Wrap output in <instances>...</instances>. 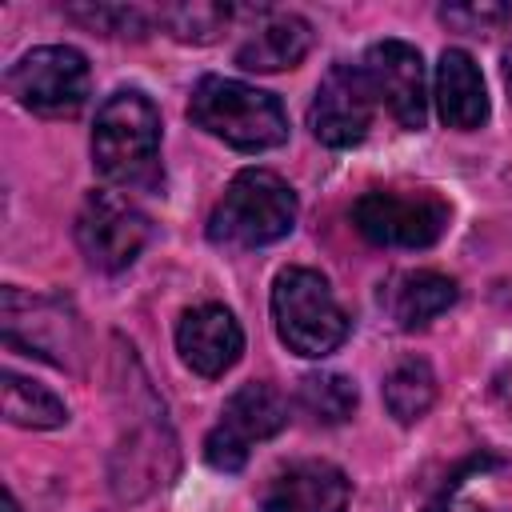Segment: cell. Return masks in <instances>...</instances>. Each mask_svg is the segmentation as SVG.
I'll return each instance as SVG.
<instances>
[{
	"label": "cell",
	"mask_w": 512,
	"mask_h": 512,
	"mask_svg": "<svg viewBox=\"0 0 512 512\" xmlns=\"http://www.w3.org/2000/svg\"><path fill=\"white\" fill-rule=\"evenodd\" d=\"M188 116L196 128L240 152H268L288 140V116L280 100L228 76H204L192 88Z\"/></svg>",
	"instance_id": "cell-1"
},
{
	"label": "cell",
	"mask_w": 512,
	"mask_h": 512,
	"mask_svg": "<svg viewBox=\"0 0 512 512\" xmlns=\"http://www.w3.org/2000/svg\"><path fill=\"white\" fill-rule=\"evenodd\" d=\"M156 156H160V112L156 104L136 92H112L92 128V160L100 176L116 184H148L156 176Z\"/></svg>",
	"instance_id": "cell-2"
},
{
	"label": "cell",
	"mask_w": 512,
	"mask_h": 512,
	"mask_svg": "<svg viewBox=\"0 0 512 512\" xmlns=\"http://www.w3.org/2000/svg\"><path fill=\"white\" fill-rule=\"evenodd\" d=\"M436 112L448 128L472 132L488 120V92L476 60L464 48H444L436 64Z\"/></svg>",
	"instance_id": "cell-14"
},
{
	"label": "cell",
	"mask_w": 512,
	"mask_h": 512,
	"mask_svg": "<svg viewBox=\"0 0 512 512\" xmlns=\"http://www.w3.org/2000/svg\"><path fill=\"white\" fill-rule=\"evenodd\" d=\"M4 512H20V508H16V500H12V492H4Z\"/></svg>",
	"instance_id": "cell-24"
},
{
	"label": "cell",
	"mask_w": 512,
	"mask_h": 512,
	"mask_svg": "<svg viewBox=\"0 0 512 512\" xmlns=\"http://www.w3.org/2000/svg\"><path fill=\"white\" fill-rule=\"evenodd\" d=\"M440 20L456 32H476V36H492V32H504L512 24V8L508 4H496V0H472V4H444L440 8Z\"/></svg>",
	"instance_id": "cell-21"
},
{
	"label": "cell",
	"mask_w": 512,
	"mask_h": 512,
	"mask_svg": "<svg viewBox=\"0 0 512 512\" xmlns=\"http://www.w3.org/2000/svg\"><path fill=\"white\" fill-rule=\"evenodd\" d=\"M0 392H4V420L16 428H60L68 420V404L48 392L44 384L20 376V372H4L0 376Z\"/></svg>",
	"instance_id": "cell-17"
},
{
	"label": "cell",
	"mask_w": 512,
	"mask_h": 512,
	"mask_svg": "<svg viewBox=\"0 0 512 512\" xmlns=\"http://www.w3.org/2000/svg\"><path fill=\"white\" fill-rule=\"evenodd\" d=\"M4 344L24 348L28 356L52 360L60 368H76L80 356V324L48 296H28L20 288H4Z\"/></svg>",
	"instance_id": "cell-10"
},
{
	"label": "cell",
	"mask_w": 512,
	"mask_h": 512,
	"mask_svg": "<svg viewBox=\"0 0 512 512\" xmlns=\"http://www.w3.org/2000/svg\"><path fill=\"white\" fill-rule=\"evenodd\" d=\"M72 20H84L88 28L104 32V36H132L140 40L148 32V20L140 8H124V4H96V8H68Z\"/></svg>",
	"instance_id": "cell-22"
},
{
	"label": "cell",
	"mask_w": 512,
	"mask_h": 512,
	"mask_svg": "<svg viewBox=\"0 0 512 512\" xmlns=\"http://www.w3.org/2000/svg\"><path fill=\"white\" fill-rule=\"evenodd\" d=\"M88 84V60L68 44L32 48L8 72L12 96L36 116H76L88 100Z\"/></svg>",
	"instance_id": "cell-5"
},
{
	"label": "cell",
	"mask_w": 512,
	"mask_h": 512,
	"mask_svg": "<svg viewBox=\"0 0 512 512\" xmlns=\"http://www.w3.org/2000/svg\"><path fill=\"white\" fill-rule=\"evenodd\" d=\"M232 20L228 4H208V0H192V4H168L160 8V24L184 40V44H208L216 40Z\"/></svg>",
	"instance_id": "cell-20"
},
{
	"label": "cell",
	"mask_w": 512,
	"mask_h": 512,
	"mask_svg": "<svg viewBox=\"0 0 512 512\" xmlns=\"http://www.w3.org/2000/svg\"><path fill=\"white\" fill-rule=\"evenodd\" d=\"M372 108H376V92H372L364 68L332 64L308 104V128L328 148H352L368 136Z\"/></svg>",
	"instance_id": "cell-9"
},
{
	"label": "cell",
	"mask_w": 512,
	"mask_h": 512,
	"mask_svg": "<svg viewBox=\"0 0 512 512\" xmlns=\"http://www.w3.org/2000/svg\"><path fill=\"white\" fill-rule=\"evenodd\" d=\"M432 400H436V376H432L428 360L408 356V360H400L388 372V380H384V404H388V412L400 424H416L432 408Z\"/></svg>",
	"instance_id": "cell-18"
},
{
	"label": "cell",
	"mask_w": 512,
	"mask_h": 512,
	"mask_svg": "<svg viewBox=\"0 0 512 512\" xmlns=\"http://www.w3.org/2000/svg\"><path fill=\"white\" fill-rule=\"evenodd\" d=\"M276 336L296 356H328L348 336V316L336 304L328 280L312 268H284L272 284Z\"/></svg>",
	"instance_id": "cell-4"
},
{
	"label": "cell",
	"mask_w": 512,
	"mask_h": 512,
	"mask_svg": "<svg viewBox=\"0 0 512 512\" xmlns=\"http://www.w3.org/2000/svg\"><path fill=\"white\" fill-rule=\"evenodd\" d=\"M296 224V192L268 168H244L220 196L208 220V236L232 248H260L288 236Z\"/></svg>",
	"instance_id": "cell-3"
},
{
	"label": "cell",
	"mask_w": 512,
	"mask_h": 512,
	"mask_svg": "<svg viewBox=\"0 0 512 512\" xmlns=\"http://www.w3.org/2000/svg\"><path fill=\"white\" fill-rule=\"evenodd\" d=\"M452 304H456V280H448L444 272H432V268L400 272L384 288V308L400 328H420V324L436 320L440 312H448Z\"/></svg>",
	"instance_id": "cell-16"
},
{
	"label": "cell",
	"mask_w": 512,
	"mask_h": 512,
	"mask_svg": "<svg viewBox=\"0 0 512 512\" xmlns=\"http://www.w3.org/2000/svg\"><path fill=\"white\" fill-rule=\"evenodd\" d=\"M76 244L92 268L120 272L148 244V216L116 192H88L76 212Z\"/></svg>",
	"instance_id": "cell-8"
},
{
	"label": "cell",
	"mask_w": 512,
	"mask_h": 512,
	"mask_svg": "<svg viewBox=\"0 0 512 512\" xmlns=\"http://www.w3.org/2000/svg\"><path fill=\"white\" fill-rule=\"evenodd\" d=\"M364 240L388 248H428L448 228V204L436 192H364L352 208Z\"/></svg>",
	"instance_id": "cell-6"
},
{
	"label": "cell",
	"mask_w": 512,
	"mask_h": 512,
	"mask_svg": "<svg viewBox=\"0 0 512 512\" xmlns=\"http://www.w3.org/2000/svg\"><path fill=\"white\" fill-rule=\"evenodd\" d=\"M296 404L316 424H344L356 412V384L340 372H312L300 380Z\"/></svg>",
	"instance_id": "cell-19"
},
{
	"label": "cell",
	"mask_w": 512,
	"mask_h": 512,
	"mask_svg": "<svg viewBox=\"0 0 512 512\" xmlns=\"http://www.w3.org/2000/svg\"><path fill=\"white\" fill-rule=\"evenodd\" d=\"M176 348L192 372L224 376L244 352V332H240V320L224 304H200L180 316Z\"/></svg>",
	"instance_id": "cell-12"
},
{
	"label": "cell",
	"mask_w": 512,
	"mask_h": 512,
	"mask_svg": "<svg viewBox=\"0 0 512 512\" xmlns=\"http://www.w3.org/2000/svg\"><path fill=\"white\" fill-rule=\"evenodd\" d=\"M500 72H504V88H508V96H512V48L504 52V64H500Z\"/></svg>",
	"instance_id": "cell-23"
},
{
	"label": "cell",
	"mask_w": 512,
	"mask_h": 512,
	"mask_svg": "<svg viewBox=\"0 0 512 512\" xmlns=\"http://www.w3.org/2000/svg\"><path fill=\"white\" fill-rule=\"evenodd\" d=\"M364 76L376 92V100L392 112V120L408 132H420L428 120V80L424 60L404 40H380L364 56Z\"/></svg>",
	"instance_id": "cell-11"
},
{
	"label": "cell",
	"mask_w": 512,
	"mask_h": 512,
	"mask_svg": "<svg viewBox=\"0 0 512 512\" xmlns=\"http://www.w3.org/2000/svg\"><path fill=\"white\" fill-rule=\"evenodd\" d=\"M288 424V400L272 384H244L224 404L220 424L204 440V460L220 472H240L252 440H268Z\"/></svg>",
	"instance_id": "cell-7"
},
{
	"label": "cell",
	"mask_w": 512,
	"mask_h": 512,
	"mask_svg": "<svg viewBox=\"0 0 512 512\" xmlns=\"http://www.w3.org/2000/svg\"><path fill=\"white\" fill-rule=\"evenodd\" d=\"M344 508H348V480L328 460H296L280 468L260 496V512H344Z\"/></svg>",
	"instance_id": "cell-13"
},
{
	"label": "cell",
	"mask_w": 512,
	"mask_h": 512,
	"mask_svg": "<svg viewBox=\"0 0 512 512\" xmlns=\"http://www.w3.org/2000/svg\"><path fill=\"white\" fill-rule=\"evenodd\" d=\"M308 48H312V24L296 12H272L236 48V64L248 72H280V68H296L308 56Z\"/></svg>",
	"instance_id": "cell-15"
}]
</instances>
